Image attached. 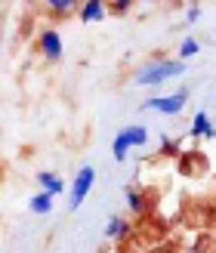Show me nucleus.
<instances>
[{"label":"nucleus","mask_w":216,"mask_h":253,"mask_svg":"<svg viewBox=\"0 0 216 253\" xmlns=\"http://www.w3.org/2000/svg\"><path fill=\"white\" fill-rule=\"evenodd\" d=\"M93 182H96V170L86 164V167L78 170V176H74V182H71V195H68V207H71V210H78V207L84 204V198L90 195Z\"/></svg>","instance_id":"obj_3"},{"label":"nucleus","mask_w":216,"mask_h":253,"mask_svg":"<svg viewBox=\"0 0 216 253\" xmlns=\"http://www.w3.org/2000/svg\"><path fill=\"white\" fill-rule=\"evenodd\" d=\"M49 9L59 12V16H68V12L74 9V0H53V3H49Z\"/></svg>","instance_id":"obj_14"},{"label":"nucleus","mask_w":216,"mask_h":253,"mask_svg":"<svg viewBox=\"0 0 216 253\" xmlns=\"http://www.w3.org/2000/svg\"><path fill=\"white\" fill-rule=\"evenodd\" d=\"M188 102V90H179V93H173V96H151L142 102V108L148 111H161V115H179V111L185 108Z\"/></svg>","instance_id":"obj_4"},{"label":"nucleus","mask_w":216,"mask_h":253,"mask_svg":"<svg viewBox=\"0 0 216 253\" xmlns=\"http://www.w3.org/2000/svg\"><path fill=\"white\" fill-rule=\"evenodd\" d=\"M213 130H216V118H213Z\"/></svg>","instance_id":"obj_17"},{"label":"nucleus","mask_w":216,"mask_h":253,"mask_svg":"<svg viewBox=\"0 0 216 253\" xmlns=\"http://www.w3.org/2000/svg\"><path fill=\"white\" fill-rule=\"evenodd\" d=\"M28 207H31L34 213H41V216H46V213L53 210V195H46V192H41V195H34V198L28 201Z\"/></svg>","instance_id":"obj_12"},{"label":"nucleus","mask_w":216,"mask_h":253,"mask_svg":"<svg viewBox=\"0 0 216 253\" xmlns=\"http://www.w3.org/2000/svg\"><path fill=\"white\" fill-rule=\"evenodd\" d=\"M37 46H41L43 59H49V62H59V59H62V37H59V31H53V28L41 31V37H37Z\"/></svg>","instance_id":"obj_6"},{"label":"nucleus","mask_w":216,"mask_h":253,"mask_svg":"<svg viewBox=\"0 0 216 253\" xmlns=\"http://www.w3.org/2000/svg\"><path fill=\"white\" fill-rule=\"evenodd\" d=\"M108 9L114 12V16H124V12L130 9V3H127V0H121V3H105V12H108Z\"/></svg>","instance_id":"obj_15"},{"label":"nucleus","mask_w":216,"mask_h":253,"mask_svg":"<svg viewBox=\"0 0 216 253\" xmlns=\"http://www.w3.org/2000/svg\"><path fill=\"white\" fill-rule=\"evenodd\" d=\"M182 71H185V62H179V59H151L136 71L133 81H136V86H158L170 78H179Z\"/></svg>","instance_id":"obj_1"},{"label":"nucleus","mask_w":216,"mask_h":253,"mask_svg":"<svg viewBox=\"0 0 216 253\" xmlns=\"http://www.w3.org/2000/svg\"><path fill=\"white\" fill-rule=\"evenodd\" d=\"M34 179L41 182V188H43L46 195H53V198H56V195H62V192H65V182H62V176H59V173H49V170H41V173L34 176Z\"/></svg>","instance_id":"obj_7"},{"label":"nucleus","mask_w":216,"mask_h":253,"mask_svg":"<svg viewBox=\"0 0 216 253\" xmlns=\"http://www.w3.org/2000/svg\"><path fill=\"white\" fill-rule=\"evenodd\" d=\"M124 195H127V207H130L133 213H145V210H148V201H145V195L139 192V188L127 185V188H124Z\"/></svg>","instance_id":"obj_11"},{"label":"nucleus","mask_w":216,"mask_h":253,"mask_svg":"<svg viewBox=\"0 0 216 253\" xmlns=\"http://www.w3.org/2000/svg\"><path fill=\"white\" fill-rule=\"evenodd\" d=\"M185 19H188V22H198V19H201V6L192 3V6H188V12H185Z\"/></svg>","instance_id":"obj_16"},{"label":"nucleus","mask_w":216,"mask_h":253,"mask_svg":"<svg viewBox=\"0 0 216 253\" xmlns=\"http://www.w3.org/2000/svg\"><path fill=\"white\" fill-rule=\"evenodd\" d=\"M188 133H192L195 139H210L216 130H213V121L207 118V111H198V115L192 118V130H188Z\"/></svg>","instance_id":"obj_8"},{"label":"nucleus","mask_w":216,"mask_h":253,"mask_svg":"<svg viewBox=\"0 0 216 253\" xmlns=\"http://www.w3.org/2000/svg\"><path fill=\"white\" fill-rule=\"evenodd\" d=\"M207 170H210V164H207L204 151H182L179 155V173L188 176V179H198V176H204Z\"/></svg>","instance_id":"obj_5"},{"label":"nucleus","mask_w":216,"mask_h":253,"mask_svg":"<svg viewBox=\"0 0 216 253\" xmlns=\"http://www.w3.org/2000/svg\"><path fill=\"white\" fill-rule=\"evenodd\" d=\"M105 19V3L102 0H86L81 6V22H99Z\"/></svg>","instance_id":"obj_9"},{"label":"nucleus","mask_w":216,"mask_h":253,"mask_svg":"<svg viewBox=\"0 0 216 253\" xmlns=\"http://www.w3.org/2000/svg\"><path fill=\"white\" fill-rule=\"evenodd\" d=\"M148 142V130L142 124H133V126H124V130L114 136V142H111V155L114 161H127V155H130V148L136 145H145Z\"/></svg>","instance_id":"obj_2"},{"label":"nucleus","mask_w":216,"mask_h":253,"mask_svg":"<svg viewBox=\"0 0 216 253\" xmlns=\"http://www.w3.org/2000/svg\"><path fill=\"white\" fill-rule=\"evenodd\" d=\"M127 232H130V222H127L124 216H111L108 225H105V235L111 238V241H124Z\"/></svg>","instance_id":"obj_10"},{"label":"nucleus","mask_w":216,"mask_h":253,"mask_svg":"<svg viewBox=\"0 0 216 253\" xmlns=\"http://www.w3.org/2000/svg\"><path fill=\"white\" fill-rule=\"evenodd\" d=\"M213 136H216V133H213Z\"/></svg>","instance_id":"obj_18"},{"label":"nucleus","mask_w":216,"mask_h":253,"mask_svg":"<svg viewBox=\"0 0 216 253\" xmlns=\"http://www.w3.org/2000/svg\"><path fill=\"white\" fill-rule=\"evenodd\" d=\"M198 49H201V43L195 41V37H185V41L179 43V62H182V59H192V56H198Z\"/></svg>","instance_id":"obj_13"}]
</instances>
